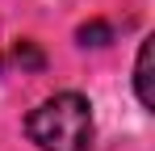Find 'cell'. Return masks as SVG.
Masks as SVG:
<instances>
[{
  "label": "cell",
  "mask_w": 155,
  "mask_h": 151,
  "mask_svg": "<svg viewBox=\"0 0 155 151\" xmlns=\"http://www.w3.org/2000/svg\"><path fill=\"white\" fill-rule=\"evenodd\" d=\"M151 59H155V38H143L138 59H134V92L143 109H155V76H151Z\"/></svg>",
  "instance_id": "2"
},
{
  "label": "cell",
  "mask_w": 155,
  "mask_h": 151,
  "mask_svg": "<svg viewBox=\"0 0 155 151\" xmlns=\"http://www.w3.org/2000/svg\"><path fill=\"white\" fill-rule=\"evenodd\" d=\"M25 134L42 151H92V105L80 92H54L29 109Z\"/></svg>",
  "instance_id": "1"
},
{
  "label": "cell",
  "mask_w": 155,
  "mask_h": 151,
  "mask_svg": "<svg viewBox=\"0 0 155 151\" xmlns=\"http://www.w3.org/2000/svg\"><path fill=\"white\" fill-rule=\"evenodd\" d=\"M76 38H80V46H109L113 42V25L109 21H88V25L76 29Z\"/></svg>",
  "instance_id": "3"
},
{
  "label": "cell",
  "mask_w": 155,
  "mask_h": 151,
  "mask_svg": "<svg viewBox=\"0 0 155 151\" xmlns=\"http://www.w3.org/2000/svg\"><path fill=\"white\" fill-rule=\"evenodd\" d=\"M13 55H17V63H21V67H34V72L42 67V50H34V42H21Z\"/></svg>",
  "instance_id": "4"
}]
</instances>
